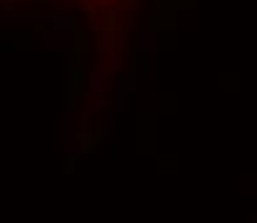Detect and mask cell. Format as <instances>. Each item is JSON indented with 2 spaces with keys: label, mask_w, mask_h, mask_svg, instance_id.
Returning a JSON list of instances; mask_svg holds the SVG:
<instances>
[{
  "label": "cell",
  "mask_w": 257,
  "mask_h": 223,
  "mask_svg": "<svg viewBox=\"0 0 257 223\" xmlns=\"http://www.w3.org/2000/svg\"><path fill=\"white\" fill-rule=\"evenodd\" d=\"M6 6H34V8H70L82 13L93 24H105L121 16L123 11H132L139 0H0Z\"/></svg>",
  "instance_id": "6da1fadb"
}]
</instances>
